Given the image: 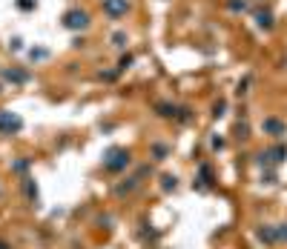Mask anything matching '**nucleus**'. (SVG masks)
Listing matches in <instances>:
<instances>
[{"label": "nucleus", "mask_w": 287, "mask_h": 249, "mask_svg": "<svg viewBox=\"0 0 287 249\" xmlns=\"http://www.w3.org/2000/svg\"><path fill=\"white\" fill-rule=\"evenodd\" d=\"M129 166V152L126 149H112L106 158H103V169H109V172H121Z\"/></svg>", "instance_id": "obj_1"}, {"label": "nucleus", "mask_w": 287, "mask_h": 249, "mask_svg": "<svg viewBox=\"0 0 287 249\" xmlns=\"http://www.w3.org/2000/svg\"><path fill=\"white\" fill-rule=\"evenodd\" d=\"M20 118L11 112H0V132H6V135H11V132H17L20 129Z\"/></svg>", "instance_id": "obj_2"}, {"label": "nucleus", "mask_w": 287, "mask_h": 249, "mask_svg": "<svg viewBox=\"0 0 287 249\" xmlns=\"http://www.w3.org/2000/svg\"><path fill=\"white\" fill-rule=\"evenodd\" d=\"M262 129L267 132V135H273V137H282V135H287V126L279 121V118H267L262 124Z\"/></svg>", "instance_id": "obj_3"}, {"label": "nucleus", "mask_w": 287, "mask_h": 249, "mask_svg": "<svg viewBox=\"0 0 287 249\" xmlns=\"http://www.w3.org/2000/svg\"><path fill=\"white\" fill-rule=\"evenodd\" d=\"M86 11H69L66 14V29H83L86 26Z\"/></svg>", "instance_id": "obj_4"}, {"label": "nucleus", "mask_w": 287, "mask_h": 249, "mask_svg": "<svg viewBox=\"0 0 287 249\" xmlns=\"http://www.w3.org/2000/svg\"><path fill=\"white\" fill-rule=\"evenodd\" d=\"M103 9L109 11L112 17H118V14H124V11H126V0H106V3H103Z\"/></svg>", "instance_id": "obj_5"}, {"label": "nucleus", "mask_w": 287, "mask_h": 249, "mask_svg": "<svg viewBox=\"0 0 287 249\" xmlns=\"http://www.w3.org/2000/svg\"><path fill=\"white\" fill-rule=\"evenodd\" d=\"M259 241H264L267 247H276V227H259Z\"/></svg>", "instance_id": "obj_6"}, {"label": "nucleus", "mask_w": 287, "mask_h": 249, "mask_svg": "<svg viewBox=\"0 0 287 249\" xmlns=\"http://www.w3.org/2000/svg\"><path fill=\"white\" fill-rule=\"evenodd\" d=\"M276 244H287V224H276Z\"/></svg>", "instance_id": "obj_7"}, {"label": "nucleus", "mask_w": 287, "mask_h": 249, "mask_svg": "<svg viewBox=\"0 0 287 249\" xmlns=\"http://www.w3.org/2000/svg\"><path fill=\"white\" fill-rule=\"evenodd\" d=\"M164 189H175V178L167 175V178H164Z\"/></svg>", "instance_id": "obj_8"}, {"label": "nucleus", "mask_w": 287, "mask_h": 249, "mask_svg": "<svg viewBox=\"0 0 287 249\" xmlns=\"http://www.w3.org/2000/svg\"><path fill=\"white\" fill-rule=\"evenodd\" d=\"M0 249H9V244H6V241H0Z\"/></svg>", "instance_id": "obj_9"}]
</instances>
